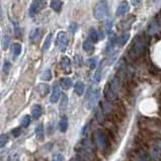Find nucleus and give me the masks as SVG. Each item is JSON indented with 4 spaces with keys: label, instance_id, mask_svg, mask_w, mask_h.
Masks as SVG:
<instances>
[{
    "label": "nucleus",
    "instance_id": "obj_10",
    "mask_svg": "<svg viewBox=\"0 0 161 161\" xmlns=\"http://www.w3.org/2000/svg\"><path fill=\"white\" fill-rule=\"evenodd\" d=\"M135 22V16H130V18H126L125 20H123V22L120 23V25H118V28L123 31H125V29H129L131 27H132L133 23Z\"/></svg>",
    "mask_w": 161,
    "mask_h": 161
},
{
    "label": "nucleus",
    "instance_id": "obj_2",
    "mask_svg": "<svg viewBox=\"0 0 161 161\" xmlns=\"http://www.w3.org/2000/svg\"><path fill=\"white\" fill-rule=\"evenodd\" d=\"M109 137L103 130H96L93 133V141L99 150L104 151L109 147Z\"/></svg>",
    "mask_w": 161,
    "mask_h": 161
},
{
    "label": "nucleus",
    "instance_id": "obj_20",
    "mask_svg": "<svg viewBox=\"0 0 161 161\" xmlns=\"http://www.w3.org/2000/svg\"><path fill=\"white\" fill-rule=\"evenodd\" d=\"M62 5H63L62 0H52V1H51V7H52V9L57 12L61 10Z\"/></svg>",
    "mask_w": 161,
    "mask_h": 161
},
{
    "label": "nucleus",
    "instance_id": "obj_32",
    "mask_svg": "<svg viewBox=\"0 0 161 161\" xmlns=\"http://www.w3.org/2000/svg\"><path fill=\"white\" fill-rule=\"evenodd\" d=\"M74 62H75V64L77 65L78 67L81 66V64L83 63V60H82V58L80 55H76V56L74 57Z\"/></svg>",
    "mask_w": 161,
    "mask_h": 161
},
{
    "label": "nucleus",
    "instance_id": "obj_22",
    "mask_svg": "<svg viewBox=\"0 0 161 161\" xmlns=\"http://www.w3.org/2000/svg\"><path fill=\"white\" fill-rule=\"evenodd\" d=\"M12 53H13L14 57H18L22 53V45L19 43H14L12 45Z\"/></svg>",
    "mask_w": 161,
    "mask_h": 161
},
{
    "label": "nucleus",
    "instance_id": "obj_19",
    "mask_svg": "<svg viewBox=\"0 0 161 161\" xmlns=\"http://www.w3.org/2000/svg\"><path fill=\"white\" fill-rule=\"evenodd\" d=\"M41 8H42V5L40 2H33L31 5V7H29V14L32 16L36 15L38 12L41 10Z\"/></svg>",
    "mask_w": 161,
    "mask_h": 161
},
{
    "label": "nucleus",
    "instance_id": "obj_14",
    "mask_svg": "<svg viewBox=\"0 0 161 161\" xmlns=\"http://www.w3.org/2000/svg\"><path fill=\"white\" fill-rule=\"evenodd\" d=\"M42 113H43V109H42L41 105L40 104H33V107L32 108V117L35 118V120L40 118V117L42 116Z\"/></svg>",
    "mask_w": 161,
    "mask_h": 161
},
{
    "label": "nucleus",
    "instance_id": "obj_12",
    "mask_svg": "<svg viewBox=\"0 0 161 161\" xmlns=\"http://www.w3.org/2000/svg\"><path fill=\"white\" fill-rule=\"evenodd\" d=\"M130 39V33H123L120 37H118L117 39L115 40V44L118 45V47H123L127 44V42L129 41Z\"/></svg>",
    "mask_w": 161,
    "mask_h": 161
},
{
    "label": "nucleus",
    "instance_id": "obj_7",
    "mask_svg": "<svg viewBox=\"0 0 161 161\" xmlns=\"http://www.w3.org/2000/svg\"><path fill=\"white\" fill-rule=\"evenodd\" d=\"M60 66L62 70L65 72L66 74H69L71 73V61L70 59L67 57V56H63L61 58V61H60Z\"/></svg>",
    "mask_w": 161,
    "mask_h": 161
},
{
    "label": "nucleus",
    "instance_id": "obj_36",
    "mask_svg": "<svg viewBox=\"0 0 161 161\" xmlns=\"http://www.w3.org/2000/svg\"><path fill=\"white\" fill-rule=\"evenodd\" d=\"M8 45H9V37H7L6 36L4 37V41H3V49H6Z\"/></svg>",
    "mask_w": 161,
    "mask_h": 161
},
{
    "label": "nucleus",
    "instance_id": "obj_3",
    "mask_svg": "<svg viewBox=\"0 0 161 161\" xmlns=\"http://www.w3.org/2000/svg\"><path fill=\"white\" fill-rule=\"evenodd\" d=\"M108 13V7L107 0H100L97 2L93 8V15L97 20H101L107 18Z\"/></svg>",
    "mask_w": 161,
    "mask_h": 161
},
{
    "label": "nucleus",
    "instance_id": "obj_1",
    "mask_svg": "<svg viewBox=\"0 0 161 161\" xmlns=\"http://www.w3.org/2000/svg\"><path fill=\"white\" fill-rule=\"evenodd\" d=\"M148 46V40L145 36H138L136 39L134 40L132 46L129 49V57L133 60L140 58L142 55L145 53Z\"/></svg>",
    "mask_w": 161,
    "mask_h": 161
},
{
    "label": "nucleus",
    "instance_id": "obj_9",
    "mask_svg": "<svg viewBox=\"0 0 161 161\" xmlns=\"http://www.w3.org/2000/svg\"><path fill=\"white\" fill-rule=\"evenodd\" d=\"M130 9V5L129 3L127 1H123L120 3V5L118 6V9H117V16H123L125 15L127 12L129 11Z\"/></svg>",
    "mask_w": 161,
    "mask_h": 161
},
{
    "label": "nucleus",
    "instance_id": "obj_25",
    "mask_svg": "<svg viewBox=\"0 0 161 161\" xmlns=\"http://www.w3.org/2000/svg\"><path fill=\"white\" fill-rule=\"evenodd\" d=\"M52 38H53V35L52 33H49L48 36H47L46 40L44 42V45H43V51H46L50 48L51 46V42H52Z\"/></svg>",
    "mask_w": 161,
    "mask_h": 161
},
{
    "label": "nucleus",
    "instance_id": "obj_38",
    "mask_svg": "<svg viewBox=\"0 0 161 161\" xmlns=\"http://www.w3.org/2000/svg\"><path fill=\"white\" fill-rule=\"evenodd\" d=\"M19 130H20L19 128H16V129H14L13 131H12V134H13L15 137H18V135L20 134V131H19Z\"/></svg>",
    "mask_w": 161,
    "mask_h": 161
},
{
    "label": "nucleus",
    "instance_id": "obj_34",
    "mask_svg": "<svg viewBox=\"0 0 161 161\" xmlns=\"http://www.w3.org/2000/svg\"><path fill=\"white\" fill-rule=\"evenodd\" d=\"M77 28H78V25H77V23H72L70 24V27H69V29H70L71 33H75Z\"/></svg>",
    "mask_w": 161,
    "mask_h": 161
},
{
    "label": "nucleus",
    "instance_id": "obj_23",
    "mask_svg": "<svg viewBox=\"0 0 161 161\" xmlns=\"http://www.w3.org/2000/svg\"><path fill=\"white\" fill-rule=\"evenodd\" d=\"M41 79L44 80V81H50L52 79V71L50 69H46L41 75Z\"/></svg>",
    "mask_w": 161,
    "mask_h": 161
},
{
    "label": "nucleus",
    "instance_id": "obj_41",
    "mask_svg": "<svg viewBox=\"0 0 161 161\" xmlns=\"http://www.w3.org/2000/svg\"><path fill=\"white\" fill-rule=\"evenodd\" d=\"M52 161H53V160H52Z\"/></svg>",
    "mask_w": 161,
    "mask_h": 161
},
{
    "label": "nucleus",
    "instance_id": "obj_21",
    "mask_svg": "<svg viewBox=\"0 0 161 161\" xmlns=\"http://www.w3.org/2000/svg\"><path fill=\"white\" fill-rule=\"evenodd\" d=\"M89 39L92 43H97L98 42V33L94 28H91L89 29Z\"/></svg>",
    "mask_w": 161,
    "mask_h": 161
},
{
    "label": "nucleus",
    "instance_id": "obj_4",
    "mask_svg": "<svg viewBox=\"0 0 161 161\" xmlns=\"http://www.w3.org/2000/svg\"><path fill=\"white\" fill-rule=\"evenodd\" d=\"M149 155L154 161H159L161 159V140H154L149 147Z\"/></svg>",
    "mask_w": 161,
    "mask_h": 161
},
{
    "label": "nucleus",
    "instance_id": "obj_28",
    "mask_svg": "<svg viewBox=\"0 0 161 161\" xmlns=\"http://www.w3.org/2000/svg\"><path fill=\"white\" fill-rule=\"evenodd\" d=\"M101 72H103V63H100V65L98 67V70L95 72L94 74V81L96 83H98L100 81V78H101Z\"/></svg>",
    "mask_w": 161,
    "mask_h": 161
},
{
    "label": "nucleus",
    "instance_id": "obj_35",
    "mask_svg": "<svg viewBox=\"0 0 161 161\" xmlns=\"http://www.w3.org/2000/svg\"><path fill=\"white\" fill-rule=\"evenodd\" d=\"M67 103H68V99H67V96H66V95H63V96H62V103H61V108H66Z\"/></svg>",
    "mask_w": 161,
    "mask_h": 161
},
{
    "label": "nucleus",
    "instance_id": "obj_24",
    "mask_svg": "<svg viewBox=\"0 0 161 161\" xmlns=\"http://www.w3.org/2000/svg\"><path fill=\"white\" fill-rule=\"evenodd\" d=\"M159 29V27H158V23H150L149 28H148V33L149 35H154L155 33H157Z\"/></svg>",
    "mask_w": 161,
    "mask_h": 161
},
{
    "label": "nucleus",
    "instance_id": "obj_6",
    "mask_svg": "<svg viewBox=\"0 0 161 161\" xmlns=\"http://www.w3.org/2000/svg\"><path fill=\"white\" fill-rule=\"evenodd\" d=\"M61 97V88H60V84L59 83H54L53 85V89H52V94L50 97V101L52 103H56L59 101Z\"/></svg>",
    "mask_w": 161,
    "mask_h": 161
},
{
    "label": "nucleus",
    "instance_id": "obj_18",
    "mask_svg": "<svg viewBox=\"0 0 161 161\" xmlns=\"http://www.w3.org/2000/svg\"><path fill=\"white\" fill-rule=\"evenodd\" d=\"M59 129H60L61 132H66L67 129H68V118L66 116H63L61 118L60 122H59Z\"/></svg>",
    "mask_w": 161,
    "mask_h": 161
},
{
    "label": "nucleus",
    "instance_id": "obj_39",
    "mask_svg": "<svg viewBox=\"0 0 161 161\" xmlns=\"http://www.w3.org/2000/svg\"><path fill=\"white\" fill-rule=\"evenodd\" d=\"M69 161H85L84 159H82L81 157H78V156H76V157H73V158H71Z\"/></svg>",
    "mask_w": 161,
    "mask_h": 161
},
{
    "label": "nucleus",
    "instance_id": "obj_17",
    "mask_svg": "<svg viewBox=\"0 0 161 161\" xmlns=\"http://www.w3.org/2000/svg\"><path fill=\"white\" fill-rule=\"evenodd\" d=\"M41 35H42V32L40 28H33L31 32V33H29V40H31V42H33V43H35V42H37L41 38Z\"/></svg>",
    "mask_w": 161,
    "mask_h": 161
},
{
    "label": "nucleus",
    "instance_id": "obj_31",
    "mask_svg": "<svg viewBox=\"0 0 161 161\" xmlns=\"http://www.w3.org/2000/svg\"><path fill=\"white\" fill-rule=\"evenodd\" d=\"M88 66H89L90 69H94L95 67L97 66V60L95 58H90L88 60Z\"/></svg>",
    "mask_w": 161,
    "mask_h": 161
},
{
    "label": "nucleus",
    "instance_id": "obj_29",
    "mask_svg": "<svg viewBox=\"0 0 161 161\" xmlns=\"http://www.w3.org/2000/svg\"><path fill=\"white\" fill-rule=\"evenodd\" d=\"M31 122H32L31 117H29L28 115H27V116H24V117H23V121H22V125H23V128H27V127H28V126H29V124H31Z\"/></svg>",
    "mask_w": 161,
    "mask_h": 161
},
{
    "label": "nucleus",
    "instance_id": "obj_33",
    "mask_svg": "<svg viewBox=\"0 0 161 161\" xmlns=\"http://www.w3.org/2000/svg\"><path fill=\"white\" fill-rule=\"evenodd\" d=\"M53 161H64V156H63L62 154H56V155H54Z\"/></svg>",
    "mask_w": 161,
    "mask_h": 161
},
{
    "label": "nucleus",
    "instance_id": "obj_30",
    "mask_svg": "<svg viewBox=\"0 0 161 161\" xmlns=\"http://www.w3.org/2000/svg\"><path fill=\"white\" fill-rule=\"evenodd\" d=\"M7 142H8V136L6 134H2L0 136V148L5 146Z\"/></svg>",
    "mask_w": 161,
    "mask_h": 161
},
{
    "label": "nucleus",
    "instance_id": "obj_15",
    "mask_svg": "<svg viewBox=\"0 0 161 161\" xmlns=\"http://www.w3.org/2000/svg\"><path fill=\"white\" fill-rule=\"evenodd\" d=\"M59 84H60V86L63 88V89L68 90L72 87V84H73V83H72V80L69 77H64V78L60 79V82H59Z\"/></svg>",
    "mask_w": 161,
    "mask_h": 161
},
{
    "label": "nucleus",
    "instance_id": "obj_26",
    "mask_svg": "<svg viewBox=\"0 0 161 161\" xmlns=\"http://www.w3.org/2000/svg\"><path fill=\"white\" fill-rule=\"evenodd\" d=\"M83 49L86 52H90V51H93V49H94V45H93V43L90 40H87L83 43Z\"/></svg>",
    "mask_w": 161,
    "mask_h": 161
},
{
    "label": "nucleus",
    "instance_id": "obj_27",
    "mask_svg": "<svg viewBox=\"0 0 161 161\" xmlns=\"http://www.w3.org/2000/svg\"><path fill=\"white\" fill-rule=\"evenodd\" d=\"M113 22L112 20H107V22L104 23V33H107V35H109V33H112V29H113Z\"/></svg>",
    "mask_w": 161,
    "mask_h": 161
},
{
    "label": "nucleus",
    "instance_id": "obj_11",
    "mask_svg": "<svg viewBox=\"0 0 161 161\" xmlns=\"http://www.w3.org/2000/svg\"><path fill=\"white\" fill-rule=\"evenodd\" d=\"M35 132H36V137L38 139V141L43 142L45 140V131H44V125L42 124V123L36 127Z\"/></svg>",
    "mask_w": 161,
    "mask_h": 161
},
{
    "label": "nucleus",
    "instance_id": "obj_40",
    "mask_svg": "<svg viewBox=\"0 0 161 161\" xmlns=\"http://www.w3.org/2000/svg\"><path fill=\"white\" fill-rule=\"evenodd\" d=\"M140 3V0H132V4L133 5H137Z\"/></svg>",
    "mask_w": 161,
    "mask_h": 161
},
{
    "label": "nucleus",
    "instance_id": "obj_13",
    "mask_svg": "<svg viewBox=\"0 0 161 161\" xmlns=\"http://www.w3.org/2000/svg\"><path fill=\"white\" fill-rule=\"evenodd\" d=\"M38 91H39L41 96H47L50 93V86L46 83H41L38 85Z\"/></svg>",
    "mask_w": 161,
    "mask_h": 161
},
{
    "label": "nucleus",
    "instance_id": "obj_5",
    "mask_svg": "<svg viewBox=\"0 0 161 161\" xmlns=\"http://www.w3.org/2000/svg\"><path fill=\"white\" fill-rule=\"evenodd\" d=\"M56 44H57L58 48L61 52H65L66 49H67V46H68V38H67L66 33L60 32L58 33Z\"/></svg>",
    "mask_w": 161,
    "mask_h": 161
},
{
    "label": "nucleus",
    "instance_id": "obj_8",
    "mask_svg": "<svg viewBox=\"0 0 161 161\" xmlns=\"http://www.w3.org/2000/svg\"><path fill=\"white\" fill-rule=\"evenodd\" d=\"M99 97V89H94L90 93V96L88 97V108H91L93 105H95Z\"/></svg>",
    "mask_w": 161,
    "mask_h": 161
},
{
    "label": "nucleus",
    "instance_id": "obj_16",
    "mask_svg": "<svg viewBox=\"0 0 161 161\" xmlns=\"http://www.w3.org/2000/svg\"><path fill=\"white\" fill-rule=\"evenodd\" d=\"M84 89H85V85L82 81H77L74 84V92L77 95L81 96L84 93Z\"/></svg>",
    "mask_w": 161,
    "mask_h": 161
},
{
    "label": "nucleus",
    "instance_id": "obj_37",
    "mask_svg": "<svg viewBox=\"0 0 161 161\" xmlns=\"http://www.w3.org/2000/svg\"><path fill=\"white\" fill-rule=\"evenodd\" d=\"M9 69H10V63L8 62V61H6L5 63H4V68H3V71L5 72V73H7V72L9 71Z\"/></svg>",
    "mask_w": 161,
    "mask_h": 161
}]
</instances>
